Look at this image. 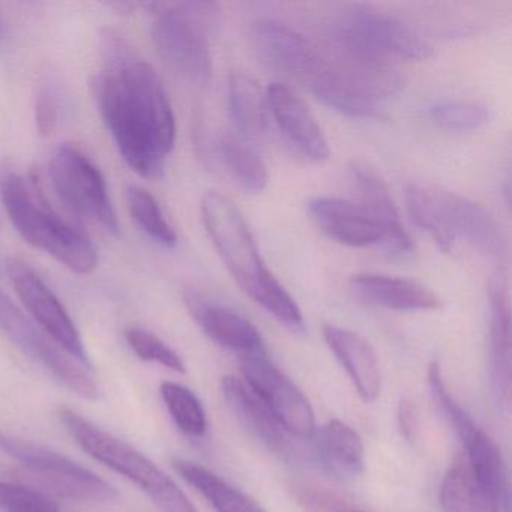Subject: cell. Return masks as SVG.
I'll return each instance as SVG.
<instances>
[{
	"label": "cell",
	"instance_id": "1",
	"mask_svg": "<svg viewBox=\"0 0 512 512\" xmlns=\"http://www.w3.org/2000/svg\"><path fill=\"white\" fill-rule=\"evenodd\" d=\"M107 53L94 83L101 115L125 163L143 178H160L178 134L169 95L157 71L121 41L109 40Z\"/></svg>",
	"mask_w": 512,
	"mask_h": 512
},
{
	"label": "cell",
	"instance_id": "2",
	"mask_svg": "<svg viewBox=\"0 0 512 512\" xmlns=\"http://www.w3.org/2000/svg\"><path fill=\"white\" fill-rule=\"evenodd\" d=\"M0 196L14 229L32 247L58 260L77 274H91L98 266L94 242L56 214L37 184L29 185L16 170L0 175Z\"/></svg>",
	"mask_w": 512,
	"mask_h": 512
},
{
	"label": "cell",
	"instance_id": "3",
	"mask_svg": "<svg viewBox=\"0 0 512 512\" xmlns=\"http://www.w3.org/2000/svg\"><path fill=\"white\" fill-rule=\"evenodd\" d=\"M406 202L413 223L428 233L445 253L461 239L491 259L505 257L502 230L479 203L452 191L421 184L407 187Z\"/></svg>",
	"mask_w": 512,
	"mask_h": 512
},
{
	"label": "cell",
	"instance_id": "4",
	"mask_svg": "<svg viewBox=\"0 0 512 512\" xmlns=\"http://www.w3.org/2000/svg\"><path fill=\"white\" fill-rule=\"evenodd\" d=\"M59 419L83 451L134 482L161 511L197 512L181 487L139 449L101 430L68 407L59 410Z\"/></svg>",
	"mask_w": 512,
	"mask_h": 512
},
{
	"label": "cell",
	"instance_id": "5",
	"mask_svg": "<svg viewBox=\"0 0 512 512\" xmlns=\"http://www.w3.org/2000/svg\"><path fill=\"white\" fill-rule=\"evenodd\" d=\"M152 43L161 61L176 76L194 85L211 77L209 32L217 26L220 7L212 2L157 4Z\"/></svg>",
	"mask_w": 512,
	"mask_h": 512
},
{
	"label": "cell",
	"instance_id": "6",
	"mask_svg": "<svg viewBox=\"0 0 512 512\" xmlns=\"http://www.w3.org/2000/svg\"><path fill=\"white\" fill-rule=\"evenodd\" d=\"M328 43L371 61H424L431 46L412 26L371 5H352L331 26Z\"/></svg>",
	"mask_w": 512,
	"mask_h": 512
},
{
	"label": "cell",
	"instance_id": "7",
	"mask_svg": "<svg viewBox=\"0 0 512 512\" xmlns=\"http://www.w3.org/2000/svg\"><path fill=\"white\" fill-rule=\"evenodd\" d=\"M428 383L437 407L442 410L463 445L466 454L463 458L473 478L499 512H509L511 494L508 467L499 446L452 397L437 362H431L428 367Z\"/></svg>",
	"mask_w": 512,
	"mask_h": 512
},
{
	"label": "cell",
	"instance_id": "8",
	"mask_svg": "<svg viewBox=\"0 0 512 512\" xmlns=\"http://www.w3.org/2000/svg\"><path fill=\"white\" fill-rule=\"evenodd\" d=\"M200 211L218 256L242 292L251 298L274 274L266 266L247 220L238 206L218 191L203 196Z\"/></svg>",
	"mask_w": 512,
	"mask_h": 512
},
{
	"label": "cell",
	"instance_id": "9",
	"mask_svg": "<svg viewBox=\"0 0 512 512\" xmlns=\"http://www.w3.org/2000/svg\"><path fill=\"white\" fill-rule=\"evenodd\" d=\"M251 38L254 49L269 68L304 86L314 97L319 98L334 80L335 71L325 50L293 26L262 17L251 26Z\"/></svg>",
	"mask_w": 512,
	"mask_h": 512
},
{
	"label": "cell",
	"instance_id": "10",
	"mask_svg": "<svg viewBox=\"0 0 512 512\" xmlns=\"http://www.w3.org/2000/svg\"><path fill=\"white\" fill-rule=\"evenodd\" d=\"M49 175L62 202L80 217L94 221L110 235H119L118 214L97 164L77 146L62 143L53 151Z\"/></svg>",
	"mask_w": 512,
	"mask_h": 512
},
{
	"label": "cell",
	"instance_id": "11",
	"mask_svg": "<svg viewBox=\"0 0 512 512\" xmlns=\"http://www.w3.org/2000/svg\"><path fill=\"white\" fill-rule=\"evenodd\" d=\"M0 449L26 467L52 493L79 502H112L119 493L112 484L61 452L0 433Z\"/></svg>",
	"mask_w": 512,
	"mask_h": 512
},
{
	"label": "cell",
	"instance_id": "12",
	"mask_svg": "<svg viewBox=\"0 0 512 512\" xmlns=\"http://www.w3.org/2000/svg\"><path fill=\"white\" fill-rule=\"evenodd\" d=\"M0 329L65 388L86 400H97L98 386L92 377V368L62 349L34 320L25 316L4 290H0Z\"/></svg>",
	"mask_w": 512,
	"mask_h": 512
},
{
	"label": "cell",
	"instance_id": "13",
	"mask_svg": "<svg viewBox=\"0 0 512 512\" xmlns=\"http://www.w3.org/2000/svg\"><path fill=\"white\" fill-rule=\"evenodd\" d=\"M245 383L268 407L287 433L311 437L316 433V416L304 392L269 361L268 355L241 361Z\"/></svg>",
	"mask_w": 512,
	"mask_h": 512
},
{
	"label": "cell",
	"instance_id": "14",
	"mask_svg": "<svg viewBox=\"0 0 512 512\" xmlns=\"http://www.w3.org/2000/svg\"><path fill=\"white\" fill-rule=\"evenodd\" d=\"M7 274L20 301L31 313L32 320L73 358L92 368L79 329L58 296L41 280L40 275L28 263L19 259L8 260Z\"/></svg>",
	"mask_w": 512,
	"mask_h": 512
},
{
	"label": "cell",
	"instance_id": "15",
	"mask_svg": "<svg viewBox=\"0 0 512 512\" xmlns=\"http://www.w3.org/2000/svg\"><path fill=\"white\" fill-rule=\"evenodd\" d=\"M184 304L203 334L241 361L268 355L262 334L244 314L194 289L185 290Z\"/></svg>",
	"mask_w": 512,
	"mask_h": 512
},
{
	"label": "cell",
	"instance_id": "16",
	"mask_svg": "<svg viewBox=\"0 0 512 512\" xmlns=\"http://www.w3.org/2000/svg\"><path fill=\"white\" fill-rule=\"evenodd\" d=\"M269 119L302 157L313 163L328 160L329 143L305 101L290 86L274 82L265 89Z\"/></svg>",
	"mask_w": 512,
	"mask_h": 512
},
{
	"label": "cell",
	"instance_id": "17",
	"mask_svg": "<svg viewBox=\"0 0 512 512\" xmlns=\"http://www.w3.org/2000/svg\"><path fill=\"white\" fill-rule=\"evenodd\" d=\"M308 214L323 235L346 247H376L385 250L388 232L361 203L338 197H314L308 202Z\"/></svg>",
	"mask_w": 512,
	"mask_h": 512
},
{
	"label": "cell",
	"instance_id": "18",
	"mask_svg": "<svg viewBox=\"0 0 512 512\" xmlns=\"http://www.w3.org/2000/svg\"><path fill=\"white\" fill-rule=\"evenodd\" d=\"M322 332L329 349L349 374L359 397L365 403L377 400L382 389V373L370 341L358 332L331 323L323 325Z\"/></svg>",
	"mask_w": 512,
	"mask_h": 512
},
{
	"label": "cell",
	"instance_id": "19",
	"mask_svg": "<svg viewBox=\"0 0 512 512\" xmlns=\"http://www.w3.org/2000/svg\"><path fill=\"white\" fill-rule=\"evenodd\" d=\"M350 175L355 182L356 190L359 191L361 205L365 206L388 232L385 251H388L391 256H406L412 253V238L404 229L400 211L395 205L391 190L380 178L379 173L361 161H353L350 164Z\"/></svg>",
	"mask_w": 512,
	"mask_h": 512
},
{
	"label": "cell",
	"instance_id": "20",
	"mask_svg": "<svg viewBox=\"0 0 512 512\" xmlns=\"http://www.w3.org/2000/svg\"><path fill=\"white\" fill-rule=\"evenodd\" d=\"M353 293L377 307L395 311H433L442 299L424 284L409 278L358 274L350 278Z\"/></svg>",
	"mask_w": 512,
	"mask_h": 512
},
{
	"label": "cell",
	"instance_id": "21",
	"mask_svg": "<svg viewBox=\"0 0 512 512\" xmlns=\"http://www.w3.org/2000/svg\"><path fill=\"white\" fill-rule=\"evenodd\" d=\"M221 394L236 421L262 445L277 454H286L290 442L287 431L272 416L268 407L251 391L247 383L235 376L221 380Z\"/></svg>",
	"mask_w": 512,
	"mask_h": 512
},
{
	"label": "cell",
	"instance_id": "22",
	"mask_svg": "<svg viewBox=\"0 0 512 512\" xmlns=\"http://www.w3.org/2000/svg\"><path fill=\"white\" fill-rule=\"evenodd\" d=\"M490 302V349L494 383L500 398H509L511 383V310L505 275L497 272L488 284Z\"/></svg>",
	"mask_w": 512,
	"mask_h": 512
},
{
	"label": "cell",
	"instance_id": "23",
	"mask_svg": "<svg viewBox=\"0 0 512 512\" xmlns=\"http://www.w3.org/2000/svg\"><path fill=\"white\" fill-rule=\"evenodd\" d=\"M229 113L236 133L251 142L256 143L268 131L266 92L247 71L230 74Z\"/></svg>",
	"mask_w": 512,
	"mask_h": 512
},
{
	"label": "cell",
	"instance_id": "24",
	"mask_svg": "<svg viewBox=\"0 0 512 512\" xmlns=\"http://www.w3.org/2000/svg\"><path fill=\"white\" fill-rule=\"evenodd\" d=\"M214 152L218 163L242 190L251 194L266 190L269 182L268 166L254 142L238 133H226L218 137Z\"/></svg>",
	"mask_w": 512,
	"mask_h": 512
},
{
	"label": "cell",
	"instance_id": "25",
	"mask_svg": "<svg viewBox=\"0 0 512 512\" xmlns=\"http://www.w3.org/2000/svg\"><path fill=\"white\" fill-rule=\"evenodd\" d=\"M320 460L338 478H355L364 470L365 448L361 436L346 422L331 419L316 428Z\"/></svg>",
	"mask_w": 512,
	"mask_h": 512
},
{
	"label": "cell",
	"instance_id": "26",
	"mask_svg": "<svg viewBox=\"0 0 512 512\" xmlns=\"http://www.w3.org/2000/svg\"><path fill=\"white\" fill-rule=\"evenodd\" d=\"M172 466L217 512H266L256 500L200 464L175 458Z\"/></svg>",
	"mask_w": 512,
	"mask_h": 512
},
{
	"label": "cell",
	"instance_id": "27",
	"mask_svg": "<svg viewBox=\"0 0 512 512\" xmlns=\"http://www.w3.org/2000/svg\"><path fill=\"white\" fill-rule=\"evenodd\" d=\"M442 512H499L473 478L463 457L452 461L440 485Z\"/></svg>",
	"mask_w": 512,
	"mask_h": 512
},
{
	"label": "cell",
	"instance_id": "28",
	"mask_svg": "<svg viewBox=\"0 0 512 512\" xmlns=\"http://www.w3.org/2000/svg\"><path fill=\"white\" fill-rule=\"evenodd\" d=\"M127 205L131 217L142 227L143 232L154 239L157 244L166 248L176 247L178 235L170 226L163 209L158 205L155 197L139 185H130L127 188Z\"/></svg>",
	"mask_w": 512,
	"mask_h": 512
},
{
	"label": "cell",
	"instance_id": "29",
	"mask_svg": "<svg viewBox=\"0 0 512 512\" xmlns=\"http://www.w3.org/2000/svg\"><path fill=\"white\" fill-rule=\"evenodd\" d=\"M161 397L176 427L190 437H203L208 430V418L202 401L187 386L176 382L161 383Z\"/></svg>",
	"mask_w": 512,
	"mask_h": 512
},
{
	"label": "cell",
	"instance_id": "30",
	"mask_svg": "<svg viewBox=\"0 0 512 512\" xmlns=\"http://www.w3.org/2000/svg\"><path fill=\"white\" fill-rule=\"evenodd\" d=\"M431 122L455 133H472L485 127L490 118L487 106L478 101H440L428 109Z\"/></svg>",
	"mask_w": 512,
	"mask_h": 512
},
{
	"label": "cell",
	"instance_id": "31",
	"mask_svg": "<svg viewBox=\"0 0 512 512\" xmlns=\"http://www.w3.org/2000/svg\"><path fill=\"white\" fill-rule=\"evenodd\" d=\"M289 491L307 512H371L307 479H293L289 482Z\"/></svg>",
	"mask_w": 512,
	"mask_h": 512
},
{
	"label": "cell",
	"instance_id": "32",
	"mask_svg": "<svg viewBox=\"0 0 512 512\" xmlns=\"http://www.w3.org/2000/svg\"><path fill=\"white\" fill-rule=\"evenodd\" d=\"M125 338H127V343L130 344L133 352L143 361L163 365V367L169 368L175 373L184 374L187 371L179 353L173 350L169 344L164 343L160 337L152 334L151 331L142 328H131L125 334Z\"/></svg>",
	"mask_w": 512,
	"mask_h": 512
},
{
	"label": "cell",
	"instance_id": "33",
	"mask_svg": "<svg viewBox=\"0 0 512 512\" xmlns=\"http://www.w3.org/2000/svg\"><path fill=\"white\" fill-rule=\"evenodd\" d=\"M0 511L59 512V506L52 497L37 488L0 482Z\"/></svg>",
	"mask_w": 512,
	"mask_h": 512
},
{
	"label": "cell",
	"instance_id": "34",
	"mask_svg": "<svg viewBox=\"0 0 512 512\" xmlns=\"http://www.w3.org/2000/svg\"><path fill=\"white\" fill-rule=\"evenodd\" d=\"M37 128L43 136H50L55 131L58 122V110L56 103L50 94H41L38 97L37 109H35Z\"/></svg>",
	"mask_w": 512,
	"mask_h": 512
},
{
	"label": "cell",
	"instance_id": "35",
	"mask_svg": "<svg viewBox=\"0 0 512 512\" xmlns=\"http://www.w3.org/2000/svg\"><path fill=\"white\" fill-rule=\"evenodd\" d=\"M398 424H400L401 433L406 437L407 440H412L415 436L416 430V416L415 409L412 404L403 401L400 404V410H398Z\"/></svg>",
	"mask_w": 512,
	"mask_h": 512
},
{
	"label": "cell",
	"instance_id": "36",
	"mask_svg": "<svg viewBox=\"0 0 512 512\" xmlns=\"http://www.w3.org/2000/svg\"><path fill=\"white\" fill-rule=\"evenodd\" d=\"M0 32H2V25H0Z\"/></svg>",
	"mask_w": 512,
	"mask_h": 512
},
{
	"label": "cell",
	"instance_id": "37",
	"mask_svg": "<svg viewBox=\"0 0 512 512\" xmlns=\"http://www.w3.org/2000/svg\"><path fill=\"white\" fill-rule=\"evenodd\" d=\"M0 274H2V272H0Z\"/></svg>",
	"mask_w": 512,
	"mask_h": 512
}]
</instances>
